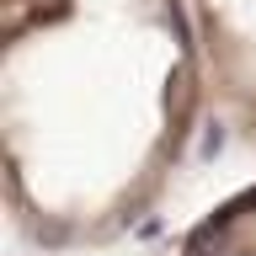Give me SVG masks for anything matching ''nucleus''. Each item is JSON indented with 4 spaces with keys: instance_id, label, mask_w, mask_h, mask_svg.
<instances>
[]
</instances>
